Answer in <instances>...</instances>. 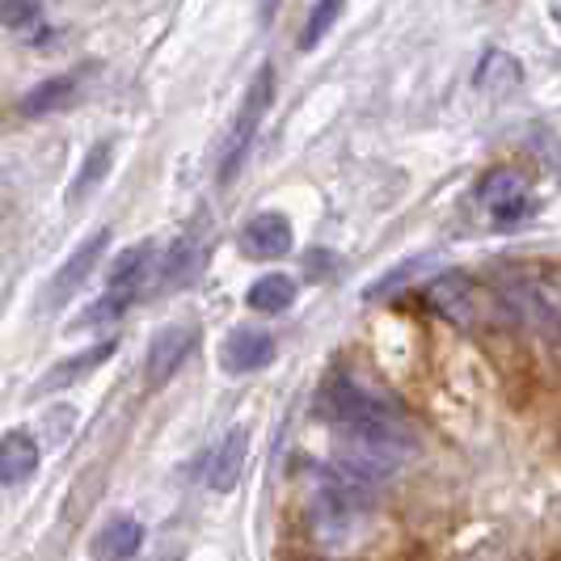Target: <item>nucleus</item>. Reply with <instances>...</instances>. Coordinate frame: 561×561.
Returning <instances> with one entry per match:
<instances>
[{
    "label": "nucleus",
    "mask_w": 561,
    "mask_h": 561,
    "mask_svg": "<svg viewBox=\"0 0 561 561\" xmlns=\"http://www.w3.org/2000/svg\"><path fill=\"white\" fill-rule=\"evenodd\" d=\"M198 257H203V250H198L195 232H191V237H182V241L169 250L165 266H161V287H178V283L191 279V275L198 271Z\"/></svg>",
    "instance_id": "16"
},
{
    "label": "nucleus",
    "mask_w": 561,
    "mask_h": 561,
    "mask_svg": "<svg viewBox=\"0 0 561 561\" xmlns=\"http://www.w3.org/2000/svg\"><path fill=\"white\" fill-rule=\"evenodd\" d=\"M337 13H342V4H337V0H325V4H317V9H312L309 26H305V34H300V47H305V51H312V47L325 38V30L337 22Z\"/></svg>",
    "instance_id": "19"
},
{
    "label": "nucleus",
    "mask_w": 561,
    "mask_h": 561,
    "mask_svg": "<svg viewBox=\"0 0 561 561\" xmlns=\"http://www.w3.org/2000/svg\"><path fill=\"white\" fill-rule=\"evenodd\" d=\"M325 414L334 419L337 435L385 439V444H405L410 448V431H405V419H401L393 397L359 385L351 371H334L325 380Z\"/></svg>",
    "instance_id": "1"
},
{
    "label": "nucleus",
    "mask_w": 561,
    "mask_h": 561,
    "mask_svg": "<svg viewBox=\"0 0 561 561\" xmlns=\"http://www.w3.org/2000/svg\"><path fill=\"white\" fill-rule=\"evenodd\" d=\"M148 245H136V250H127V253H118V262L111 266V287L114 291H131L127 283H140L144 275V266H148Z\"/></svg>",
    "instance_id": "18"
},
{
    "label": "nucleus",
    "mask_w": 561,
    "mask_h": 561,
    "mask_svg": "<svg viewBox=\"0 0 561 561\" xmlns=\"http://www.w3.org/2000/svg\"><path fill=\"white\" fill-rule=\"evenodd\" d=\"M111 157H114V144L102 140L89 148V157H84L81 173H77V182H72V191H68V198H84L102 178H106V169H111Z\"/></svg>",
    "instance_id": "17"
},
{
    "label": "nucleus",
    "mask_w": 561,
    "mask_h": 561,
    "mask_svg": "<svg viewBox=\"0 0 561 561\" xmlns=\"http://www.w3.org/2000/svg\"><path fill=\"white\" fill-rule=\"evenodd\" d=\"M553 22H558V26H561V4H558V9H553Z\"/></svg>",
    "instance_id": "23"
},
{
    "label": "nucleus",
    "mask_w": 561,
    "mask_h": 561,
    "mask_svg": "<svg viewBox=\"0 0 561 561\" xmlns=\"http://www.w3.org/2000/svg\"><path fill=\"white\" fill-rule=\"evenodd\" d=\"M410 275H414V262H405V266H397L393 275H389V279H380L376 283V287H367V296H371V300H380V296H389V291H393L397 283H405L410 279Z\"/></svg>",
    "instance_id": "22"
},
{
    "label": "nucleus",
    "mask_w": 561,
    "mask_h": 561,
    "mask_svg": "<svg viewBox=\"0 0 561 561\" xmlns=\"http://www.w3.org/2000/svg\"><path fill=\"white\" fill-rule=\"evenodd\" d=\"M72 98H77V77H51V81L34 84L22 98V114L26 118H43V114L51 111H64Z\"/></svg>",
    "instance_id": "12"
},
{
    "label": "nucleus",
    "mask_w": 561,
    "mask_h": 561,
    "mask_svg": "<svg viewBox=\"0 0 561 561\" xmlns=\"http://www.w3.org/2000/svg\"><path fill=\"white\" fill-rule=\"evenodd\" d=\"M114 355V342H102V346H89V351H81L77 359H68V364L51 367V376L38 385V393H56V389H64V385H72V380H81L89 367L106 364Z\"/></svg>",
    "instance_id": "14"
},
{
    "label": "nucleus",
    "mask_w": 561,
    "mask_h": 561,
    "mask_svg": "<svg viewBox=\"0 0 561 561\" xmlns=\"http://www.w3.org/2000/svg\"><path fill=\"white\" fill-rule=\"evenodd\" d=\"M426 305L439 312V317H448L451 325H473L478 321V291H473V283L465 279V275H439V279L426 287Z\"/></svg>",
    "instance_id": "5"
},
{
    "label": "nucleus",
    "mask_w": 561,
    "mask_h": 561,
    "mask_svg": "<svg viewBox=\"0 0 561 561\" xmlns=\"http://www.w3.org/2000/svg\"><path fill=\"white\" fill-rule=\"evenodd\" d=\"M291 300H296V283L287 275H262L245 296V305L257 312H283Z\"/></svg>",
    "instance_id": "15"
},
{
    "label": "nucleus",
    "mask_w": 561,
    "mask_h": 561,
    "mask_svg": "<svg viewBox=\"0 0 561 561\" xmlns=\"http://www.w3.org/2000/svg\"><path fill=\"white\" fill-rule=\"evenodd\" d=\"M478 198L494 211L499 225H511V220H519L528 211V182L515 169H494L478 186Z\"/></svg>",
    "instance_id": "6"
},
{
    "label": "nucleus",
    "mask_w": 561,
    "mask_h": 561,
    "mask_svg": "<svg viewBox=\"0 0 561 561\" xmlns=\"http://www.w3.org/2000/svg\"><path fill=\"white\" fill-rule=\"evenodd\" d=\"M191 346H195V330L191 325H169V330H161V334L152 337L148 359H144L148 385H165L169 376L178 371V364L191 355Z\"/></svg>",
    "instance_id": "8"
},
{
    "label": "nucleus",
    "mask_w": 561,
    "mask_h": 561,
    "mask_svg": "<svg viewBox=\"0 0 561 561\" xmlns=\"http://www.w3.org/2000/svg\"><path fill=\"white\" fill-rule=\"evenodd\" d=\"M38 469V444L30 431H9L0 439V485H22Z\"/></svg>",
    "instance_id": "10"
},
{
    "label": "nucleus",
    "mask_w": 561,
    "mask_h": 561,
    "mask_svg": "<svg viewBox=\"0 0 561 561\" xmlns=\"http://www.w3.org/2000/svg\"><path fill=\"white\" fill-rule=\"evenodd\" d=\"M106 241H111V232L106 228H98L93 237H84L81 245L72 250V257L59 266V275L51 279V287H47V309H56V305H64L77 287H81L93 271H98V257H102V250H106Z\"/></svg>",
    "instance_id": "4"
},
{
    "label": "nucleus",
    "mask_w": 561,
    "mask_h": 561,
    "mask_svg": "<svg viewBox=\"0 0 561 561\" xmlns=\"http://www.w3.org/2000/svg\"><path fill=\"white\" fill-rule=\"evenodd\" d=\"M38 18V4H0V22L4 26H22V22H34Z\"/></svg>",
    "instance_id": "21"
},
{
    "label": "nucleus",
    "mask_w": 561,
    "mask_h": 561,
    "mask_svg": "<svg viewBox=\"0 0 561 561\" xmlns=\"http://www.w3.org/2000/svg\"><path fill=\"white\" fill-rule=\"evenodd\" d=\"M220 359H225V367L232 371V376H245V371H257L262 364H271L275 359V342H271V334L266 330H232L228 334V342L220 346Z\"/></svg>",
    "instance_id": "9"
},
{
    "label": "nucleus",
    "mask_w": 561,
    "mask_h": 561,
    "mask_svg": "<svg viewBox=\"0 0 561 561\" xmlns=\"http://www.w3.org/2000/svg\"><path fill=\"white\" fill-rule=\"evenodd\" d=\"M131 296H136V287H131V291H111V296H106V300H102L98 309L84 312L81 325H93V321H106V317H118V312H123L127 305H131Z\"/></svg>",
    "instance_id": "20"
},
{
    "label": "nucleus",
    "mask_w": 561,
    "mask_h": 561,
    "mask_svg": "<svg viewBox=\"0 0 561 561\" xmlns=\"http://www.w3.org/2000/svg\"><path fill=\"white\" fill-rule=\"evenodd\" d=\"M144 545L140 519H111L98 540H93V558L98 561H131Z\"/></svg>",
    "instance_id": "11"
},
{
    "label": "nucleus",
    "mask_w": 561,
    "mask_h": 561,
    "mask_svg": "<svg viewBox=\"0 0 561 561\" xmlns=\"http://www.w3.org/2000/svg\"><path fill=\"white\" fill-rule=\"evenodd\" d=\"M364 485L346 481L342 473H321L309 490V528L321 549H346L355 540Z\"/></svg>",
    "instance_id": "2"
},
{
    "label": "nucleus",
    "mask_w": 561,
    "mask_h": 561,
    "mask_svg": "<svg viewBox=\"0 0 561 561\" xmlns=\"http://www.w3.org/2000/svg\"><path fill=\"white\" fill-rule=\"evenodd\" d=\"M271 98H275V72H271V68H257L250 89H245V98H241V106H237V118H232V127H228L225 157H220V182H225V186L241 173V165H245V157H250V148H253V136H257V127H262V114L271 106Z\"/></svg>",
    "instance_id": "3"
},
{
    "label": "nucleus",
    "mask_w": 561,
    "mask_h": 561,
    "mask_svg": "<svg viewBox=\"0 0 561 561\" xmlns=\"http://www.w3.org/2000/svg\"><path fill=\"white\" fill-rule=\"evenodd\" d=\"M245 448H250V435L237 426L232 435H225V448H220V456H216V465H211V485L225 494V490H232L237 485V478H241V469H245Z\"/></svg>",
    "instance_id": "13"
},
{
    "label": "nucleus",
    "mask_w": 561,
    "mask_h": 561,
    "mask_svg": "<svg viewBox=\"0 0 561 561\" xmlns=\"http://www.w3.org/2000/svg\"><path fill=\"white\" fill-rule=\"evenodd\" d=\"M287 250H291V225L279 211H262L241 228V253H250L257 262H275Z\"/></svg>",
    "instance_id": "7"
}]
</instances>
